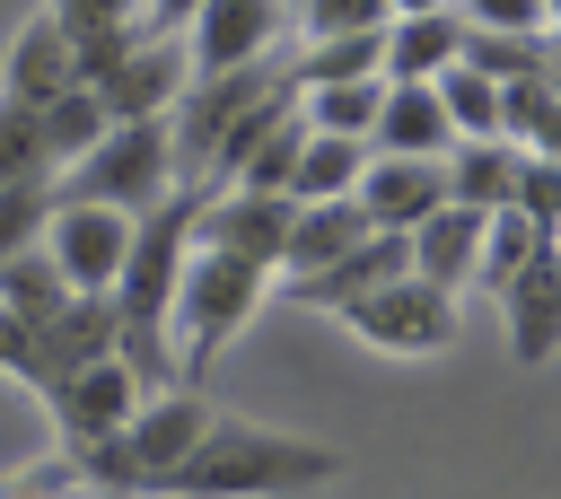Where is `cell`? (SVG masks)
Returning a JSON list of instances; mask_svg holds the SVG:
<instances>
[{"label": "cell", "mask_w": 561, "mask_h": 499, "mask_svg": "<svg viewBox=\"0 0 561 499\" xmlns=\"http://www.w3.org/2000/svg\"><path fill=\"white\" fill-rule=\"evenodd\" d=\"M202 184H175L140 236H131V263L114 280V324H123V368L140 376V394H175V298H184V263L202 245Z\"/></svg>", "instance_id": "6da1fadb"}, {"label": "cell", "mask_w": 561, "mask_h": 499, "mask_svg": "<svg viewBox=\"0 0 561 499\" xmlns=\"http://www.w3.org/2000/svg\"><path fill=\"white\" fill-rule=\"evenodd\" d=\"M316 481H342V446L254 429V420H210V438L193 446L167 499H298Z\"/></svg>", "instance_id": "7a4b0ae2"}, {"label": "cell", "mask_w": 561, "mask_h": 499, "mask_svg": "<svg viewBox=\"0 0 561 499\" xmlns=\"http://www.w3.org/2000/svg\"><path fill=\"white\" fill-rule=\"evenodd\" d=\"M175 184V114L158 123H114L96 140L88 166L61 175V201H96V210H123V219H149Z\"/></svg>", "instance_id": "3957f363"}, {"label": "cell", "mask_w": 561, "mask_h": 499, "mask_svg": "<svg viewBox=\"0 0 561 499\" xmlns=\"http://www.w3.org/2000/svg\"><path fill=\"white\" fill-rule=\"evenodd\" d=\"M263 289H272V271H254V263H237V254L193 245V263H184V298H175L184 368H210V359L245 333V315L263 306Z\"/></svg>", "instance_id": "277c9868"}, {"label": "cell", "mask_w": 561, "mask_h": 499, "mask_svg": "<svg viewBox=\"0 0 561 499\" xmlns=\"http://www.w3.org/2000/svg\"><path fill=\"white\" fill-rule=\"evenodd\" d=\"M368 350H386V359H438V350H456V289H430L421 271L412 280H394V289H377V298H359L351 315H342Z\"/></svg>", "instance_id": "5b68a950"}, {"label": "cell", "mask_w": 561, "mask_h": 499, "mask_svg": "<svg viewBox=\"0 0 561 499\" xmlns=\"http://www.w3.org/2000/svg\"><path fill=\"white\" fill-rule=\"evenodd\" d=\"M131 236H140V219L96 210V201H61L53 228H44V254H53V271H61L79 298H114V280H123V263H131Z\"/></svg>", "instance_id": "8992f818"}, {"label": "cell", "mask_w": 561, "mask_h": 499, "mask_svg": "<svg viewBox=\"0 0 561 499\" xmlns=\"http://www.w3.org/2000/svg\"><path fill=\"white\" fill-rule=\"evenodd\" d=\"M280 0H210L193 26H184V53H193V79H228V70H254L272 61L280 44Z\"/></svg>", "instance_id": "52a82bcc"}, {"label": "cell", "mask_w": 561, "mask_h": 499, "mask_svg": "<svg viewBox=\"0 0 561 499\" xmlns=\"http://www.w3.org/2000/svg\"><path fill=\"white\" fill-rule=\"evenodd\" d=\"M289 228H298V201L289 193H210L202 201V245L210 254H237L254 271H280Z\"/></svg>", "instance_id": "ba28073f"}, {"label": "cell", "mask_w": 561, "mask_h": 499, "mask_svg": "<svg viewBox=\"0 0 561 499\" xmlns=\"http://www.w3.org/2000/svg\"><path fill=\"white\" fill-rule=\"evenodd\" d=\"M184 88H193V53L175 35H149L123 70L96 79V105H105V123H158L184 105Z\"/></svg>", "instance_id": "9c48e42d"}, {"label": "cell", "mask_w": 561, "mask_h": 499, "mask_svg": "<svg viewBox=\"0 0 561 499\" xmlns=\"http://www.w3.org/2000/svg\"><path fill=\"white\" fill-rule=\"evenodd\" d=\"M140 403H149V394H140V376H131L123 359H96V368H79V376H61V385L44 394V411H53L61 446H88V438L131 429V411H140Z\"/></svg>", "instance_id": "30bf717a"}, {"label": "cell", "mask_w": 561, "mask_h": 499, "mask_svg": "<svg viewBox=\"0 0 561 499\" xmlns=\"http://www.w3.org/2000/svg\"><path fill=\"white\" fill-rule=\"evenodd\" d=\"M131 464H140V481H149V499H167L175 490V473L193 464V446L210 438V403L202 394H149L140 411H131Z\"/></svg>", "instance_id": "8fae6325"}, {"label": "cell", "mask_w": 561, "mask_h": 499, "mask_svg": "<svg viewBox=\"0 0 561 499\" xmlns=\"http://www.w3.org/2000/svg\"><path fill=\"white\" fill-rule=\"evenodd\" d=\"M447 201H456V193H447V158H368V175H359V210H368V228H386V236L430 228Z\"/></svg>", "instance_id": "7c38bea8"}, {"label": "cell", "mask_w": 561, "mask_h": 499, "mask_svg": "<svg viewBox=\"0 0 561 499\" xmlns=\"http://www.w3.org/2000/svg\"><path fill=\"white\" fill-rule=\"evenodd\" d=\"M500 315H508V359L517 368L561 359V236H543L535 263L500 289Z\"/></svg>", "instance_id": "4fadbf2b"}, {"label": "cell", "mask_w": 561, "mask_h": 499, "mask_svg": "<svg viewBox=\"0 0 561 499\" xmlns=\"http://www.w3.org/2000/svg\"><path fill=\"white\" fill-rule=\"evenodd\" d=\"M394 280H412V236H368V245H351L333 271H316V280H289V298L298 306H324V315H351L359 298H377V289H394Z\"/></svg>", "instance_id": "5bb4252c"}, {"label": "cell", "mask_w": 561, "mask_h": 499, "mask_svg": "<svg viewBox=\"0 0 561 499\" xmlns=\"http://www.w3.org/2000/svg\"><path fill=\"white\" fill-rule=\"evenodd\" d=\"M79 88V44H70V26L44 9V18H26L18 26V44H9V70H0V96H18V105H53V96H70Z\"/></svg>", "instance_id": "9a60e30c"}, {"label": "cell", "mask_w": 561, "mask_h": 499, "mask_svg": "<svg viewBox=\"0 0 561 499\" xmlns=\"http://www.w3.org/2000/svg\"><path fill=\"white\" fill-rule=\"evenodd\" d=\"M465 61V18H394L386 26V88H438Z\"/></svg>", "instance_id": "2e32d148"}, {"label": "cell", "mask_w": 561, "mask_h": 499, "mask_svg": "<svg viewBox=\"0 0 561 499\" xmlns=\"http://www.w3.org/2000/svg\"><path fill=\"white\" fill-rule=\"evenodd\" d=\"M368 210L359 201H298V228H289V254H280V280H316L333 271L351 245H368Z\"/></svg>", "instance_id": "e0dca14e"}, {"label": "cell", "mask_w": 561, "mask_h": 499, "mask_svg": "<svg viewBox=\"0 0 561 499\" xmlns=\"http://www.w3.org/2000/svg\"><path fill=\"white\" fill-rule=\"evenodd\" d=\"M482 236H491V219L465 210V201H447L430 228H412V271H421L430 289H473V271H482Z\"/></svg>", "instance_id": "ac0fdd59"}, {"label": "cell", "mask_w": 561, "mask_h": 499, "mask_svg": "<svg viewBox=\"0 0 561 499\" xmlns=\"http://www.w3.org/2000/svg\"><path fill=\"white\" fill-rule=\"evenodd\" d=\"M377 158H447L456 149V123H447V96L438 88H386V114H377Z\"/></svg>", "instance_id": "d6986e66"}, {"label": "cell", "mask_w": 561, "mask_h": 499, "mask_svg": "<svg viewBox=\"0 0 561 499\" xmlns=\"http://www.w3.org/2000/svg\"><path fill=\"white\" fill-rule=\"evenodd\" d=\"M517 166H526V149H508V140H456V158H447V193H456L465 210L500 219V210H517Z\"/></svg>", "instance_id": "ffe728a7"}, {"label": "cell", "mask_w": 561, "mask_h": 499, "mask_svg": "<svg viewBox=\"0 0 561 499\" xmlns=\"http://www.w3.org/2000/svg\"><path fill=\"white\" fill-rule=\"evenodd\" d=\"M105 131H114V123H105V105H96V88H70V96H53V105L35 114V149H44V166H53V175H70V166H88Z\"/></svg>", "instance_id": "44dd1931"}, {"label": "cell", "mask_w": 561, "mask_h": 499, "mask_svg": "<svg viewBox=\"0 0 561 499\" xmlns=\"http://www.w3.org/2000/svg\"><path fill=\"white\" fill-rule=\"evenodd\" d=\"M500 140L526 158H561V70L500 88Z\"/></svg>", "instance_id": "7402d4cb"}, {"label": "cell", "mask_w": 561, "mask_h": 499, "mask_svg": "<svg viewBox=\"0 0 561 499\" xmlns=\"http://www.w3.org/2000/svg\"><path fill=\"white\" fill-rule=\"evenodd\" d=\"M368 140H333V131H307V158L289 175V201H359V175H368Z\"/></svg>", "instance_id": "603a6c76"}, {"label": "cell", "mask_w": 561, "mask_h": 499, "mask_svg": "<svg viewBox=\"0 0 561 499\" xmlns=\"http://www.w3.org/2000/svg\"><path fill=\"white\" fill-rule=\"evenodd\" d=\"M70 298H79V289L53 271V254H44V245H35V254H18V263H0V306H9L26 333H44Z\"/></svg>", "instance_id": "cb8c5ba5"}, {"label": "cell", "mask_w": 561, "mask_h": 499, "mask_svg": "<svg viewBox=\"0 0 561 499\" xmlns=\"http://www.w3.org/2000/svg\"><path fill=\"white\" fill-rule=\"evenodd\" d=\"M359 79H386V35H324V44H298V88H359Z\"/></svg>", "instance_id": "d4e9b609"}, {"label": "cell", "mask_w": 561, "mask_h": 499, "mask_svg": "<svg viewBox=\"0 0 561 499\" xmlns=\"http://www.w3.org/2000/svg\"><path fill=\"white\" fill-rule=\"evenodd\" d=\"M53 210H61V175H18V184H0V263L35 254V236L53 228Z\"/></svg>", "instance_id": "484cf974"}, {"label": "cell", "mask_w": 561, "mask_h": 499, "mask_svg": "<svg viewBox=\"0 0 561 499\" xmlns=\"http://www.w3.org/2000/svg\"><path fill=\"white\" fill-rule=\"evenodd\" d=\"M377 114H386V79H359V88H307V131L377 140Z\"/></svg>", "instance_id": "4316f807"}, {"label": "cell", "mask_w": 561, "mask_h": 499, "mask_svg": "<svg viewBox=\"0 0 561 499\" xmlns=\"http://www.w3.org/2000/svg\"><path fill=\"white\" fill-rule=\"evenodd\" d=\"M535 245H543V228H535L526 210H500V219H491V236H482V271H473V289H491V298H500V289L535 263Z\"/></svg>", "instance_id": "83f0119b"}, {"label": "cell", "mask_w": 561, "mask_h": 499, "mask_svg": "<svg viewBox=\"0 0 561 499\" xmlns=\"http://www.w3.org/2000/svg\"><path fill=\"white\" fill-rule=\"evenodd\" d=\"M438 96H447V123H456V140H500V79H482V70H447L438 79Z\"/></svg>", "instance_id": "f1b7e54d"}, {"label": "cell", "mask_w": 561, "mask_h": 499, "mask_svg": "<svg viewBox=\"0 0 561 499\" xmlns=\"http://www.w3.org/2000/svg\"><path fill=\"white\" fill-rule=\"evenodd\" d=\"M394 9L386 0H298V35L324 44V35H386Z\"/></svg>", "instance_id": "f546056e"}, {"label": "cell", "mask_w": 561, "mask_h": 499, "mask_svg": "<svg viewBox=\"0 0 561 499\" xmlns=\"http://www.w3.org/2000/svg\"><path fill=\"white\" fill-rule=\"evenodd\" d=\"M456 18L482 26V35H552L561 26L552 0H456Z\"/></svg>", "instance_id": "4dcf8cb0"}, {"label": "cell", "mask_w": 561, "mask_h": 499, "mask_svg": "<svg viewBox=\"0 0 561 499\" xmlns=\"http://www.w3.org/2000/svg\"><path fill=\"white\" fill-rule=\"evenodd\" d=\"M18 175H53V166L35 149V105L0 96V184H18Z\"/></svg>", "instance_id": "1f68e13d"}, {"label": "cell", "mask_w": 561, "mask_h": 499, "mask_svg": "<svg viewBox=\"0 0 561 499\" xmlns=\"http://www.w3.org/2000/svg\"><path fill=\"white\" fill-rule=\"evenodd\" d=\"M517 210H526L543 236H561V158H526V166H517Z\"/></svg>", "instance_id": "d6a6232c"}, {"label": "cell", "mask_w": 561, "mask_h": 499, "mask_svg": "<svg viewBox=\"0 0 561 499\" xmlns=\"http://www.w3.org/2000/svg\"><path fill=\"white\" fill-rule=\"evenodd\" d=\"M53 18L70 26V44H96L114 26H140V0H53Z\"/></svg>", "instance_id": "836d02e7"}, {"label": "cell", "mask_w": 561, "mask_h": 499, "mask_svg": "<svg viewBox=\"0 0 561 499\" xmlns=\"http://www.w3.org/2000/svg\"><path fill=\"white\" fill-rule=\"evenodd\" d=\"M0 499H96V490L79 481V464H70V455H53L44 473H18V481H9Z\"/></svg>", "instance_id": "e575fe53"}, {"label": "cell", "mask_w": 561, "mask_h": 499, "mask_svg": "<svg viewBox=\"0 0 561 499\" xmlns=\"http://www.w3.org/2000/svg\"><path fill=\"white\" fill-rule=\"evenodd\" d=\"M202 9H210V0H140V26H149V35H175V26H193Z\"/></svg>", "instance_id": "d590c367"}, {"label": "cell", "mask_w": 561, "mask_h": 499, "mask_svg": "<svg viewBox=\"0 0 561 499\" xmlns=\"http://www.w3.org/2000/svg\"><path fill=\"white\" fill-rule=\"evenodd\" d=\"M26 350H35V333H26V324L0 306V368H9V376H26Z\"/></svg>", "instance_id": "8d00e7d4"}, {"label": "cell", "mask_w": 561, "mask_h": 499, "mask_svg": "<svg viewBox=\"0 0 561 499\" xmlns=\"http://www.w3.org/2000/svg\"><path fill=\"white\" fill-rule=\"evenodd\" d=\"M386 9H394V18H447L456 0H386Z\"/></svg>", "instance_id": "74e56055"}, {"label": "cell", "mask_w": 561, "mask_h": 499, "mask_svg": "<svg viewBox=\"0 0 561 499\" xmlns=\"http://www.w3.org/2000/svg\"><path fill=\"white\" fill-rule=\"evenodd\" d=\"M552 53H561V26H552Z\"/></svg>", "instance_id": "f35d334b"}, {"label": "cell", "mask_w": 561, "mask_h": 499, "mask_svg": "<svg viewBox=\"0 0 561 499\" xmlns=\"http://www.w3.org/2000/svg\"><path fill=\"white\" fill-rule=\"evenodd\" d=\"M552 18H561V0H552Z\"/></svg>", "instance_id": "ab89813d"}]
</instances>
